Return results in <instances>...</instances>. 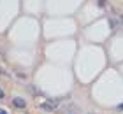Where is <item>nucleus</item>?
I'll use <instances>...</instances> for the list:
<instances>
[{
	"label": "nucleus",
	"mask_w": 123,
	"mask_h": 114,
	"mask_svg": "<svg viewBox=\"0 0 123 114\" xmlns=\"http://www.w3.org/2000/svg\"><path fill=\"white\" fill-rule=\"evenodd\" d=\"M12 104H14V107H19V109H23V107L26 105V102H25L23 98H19V96H14V98H12Z\"/></svg>",
	"instance_id": "obj_1"
},
{
	"label": "nucleus",
	"mask_w": 123,
	"mask_h": 114,
	"mask_svg": "<svg viewBox=\"0 0 123 114\" xmlns=\"http://www.w3.org/2000/svg\"><path fill=\"white\" fill-rule=\"evenodd\" d=\"M65 114H76V107H72V105H67V109H65Z\"/></svg>",
	"instance_id": "obj_2"
},
{
	"label": "nucleus",
	"mask_w": 123,
	"mask_h": 114,
	"mask_svg": "<svg viewBox=\"0 0 123 114\" xmlns=\"http://www.w3.org/2000/svg\"><path fill=\"white\" fill-rule=\"evenodd\" d=\"M105 2H107V0H98V5H100V7H104Z\"/></svg>",
	"instance_id": "obj_3"
},
{
	"label": "nucleus",
	"mask_w": 123,
	"mask_h": 114,
	"mask_svg": "<svg viewBox=\"0 0 123 114\" xmlns=\"http://www.w3.org/2000/svg\"><path fill=\"white\" fill-rule=\"evenodd\" d=\"M0 114H7V111H2V109H0Z\"/></svg>",
	"instance_id": "obj_4"
},
{
	"label": "nucleus",
	"mask_w": 123,
	"mask_h": 114,
	"mask_svg": "<svg viewBox=\"0 0 123 114\" xmlns=\"http://www.w3.org/2000/svg\"><path fill=\"white\" fill-rule=\"evenodd\" d=\"M0 98H4V91H0Z\"/></svg>",
	"instance_id": "obj_5"
},
{
	"label": "nucleus",
	"mask_w": 123,
	"mask_h": 114,
	"mask_svg": "<svg viewBox=\"0 0 123 114\" xmlns=\"http://www.w3.org/2000/svg\"><path fill=\"white\" fill-rule=\"evenodd\" d=\"M90 114H93V112H90Z\"/></svg>",
	"instance_id": "obj_6"
}]
</instances>
